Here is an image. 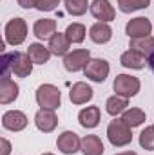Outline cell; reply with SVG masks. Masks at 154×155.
Returning <instances> with one entry per match:
<instances>
[{"instance_id": "21", "label": "cell", "mask_w": 154, "mask_h": 155, "mask_svg": "<svg viewBox=\"0 0 154 155\" xmlns=\"http://www.w3.org/2000/svg\"><path fill=\"white\" fill-rule=\"evenodd\" d=\"M27 54H29V58L33 60L35 65H44V63H47L49 58H51V51H49V47H45L44 43H31V45L27 47Z\"/></svg>"}, {"instance_id": "8", "label": "cell", "mask_w": 154, "mask_h": 155, "mask_svg": "<svg viewBox=\"0 0 154 155\" xmlns=\"http://www.w3.org/2000/svg\"><path fill=\"white\" fill-rule=\"evenodd\" d=\"M125 33L129 40L131 38H143V36H151L152 33V24L149 18L145 16H138V18H132L127 22L125 25Z\"/></svg>"}, {"instance_id": "31", "label": "cell", "mask_w": 154, "mask_h": 155, "mask_svg": "<svg viewBox=\"0 0 154 155\" xmlns=\"http://www.w3.org/2000/svg\"><path fill=\"white\" fill-rule=\"evenodd\" d=\"M0 143H2V155L11 153V144H9V141H7V139H0Z\"/></svg>"}, {"instance_id": "20", "label": "cell", "mask_w": 154, "mask_h": 155, "mask_svg": "<svg viewBox=\"0 0 154 155\" xmlns=\"http://www.w3.org/2000/svg\"><path fill=\"white\" fill-rule=\"evenodd\" d=\"M83 155H103L105 148L103 143L98 135H85L82 139V148H80Z\"/></svg>"}, {"instance_id": "32", "label": "cell", "mask_w": 154, "mask_h": 155, "mask_svg": "<svg viewBox=\"0 0 154 155\" xmlns=\"http://www.w3.org/2000/svg\"><path fill=\"white\" fill-rule=\"evenodd\" d=\"M147 63H149V67L152 69V72H154V52L149 56V58H147Z\"/></svg>"}, {"instance_id": "2", "label": "cell", "mask_w": 154, "mask_h": 155, "mask_svg": "<svg viewBox=\"0 0 154 155\" xmlns=\"http://www.w3.org/2000/svg\"><path fill=\"white\" fill-rule=\"evenodd\" d=\"M131 130H132V128H129V126L121 121V117H120V119L116 117L114 121H111L109 126H107V139H109V143H111L114 148L127 146L129 143H132V132H131Z\"/></svg>"}, {"instance_id": "14", "label": "cell", "mask_w": 154, "mask_h": 155, "mask_svg": "<svg viewBox=\"0 0 154 155\" xmlns=\"http://www.w3.org/2000/svg\"><path fill=\"white\" fill-rule=\"evenodd\" d=\"M18 92H20L18 85H16L9 76H4L0 79V103H2V105L13 103V101L18 97Z\"/></svg>"}, {"instance_id": "25", "label": "cell", "mask_w": 154, "mask_h": 155, "mask_svg": "<svg viewBox=\"0 0 154 155\" xmlns=\"http://www.w3.org/2000/svg\"><path fill=\"white\" fill-rule=\"evenodd\" d=\"M65 36L69 38L71 43H82L85 40V25L83 24H69L67 29H65Z\"/></svg>"}, {"instance_id": "9", "label": "cell", "mask_w": 154, "mask_h": 155, "mask_svg": "<svg viewBox=\"0 0 154 155\" xmlns=\"http://www.w3.org/2000/svg\"><path fill=\"white\" fill-rule=\"evenodd\" d=\"M56 146H58V150H60L62 153L73 155V153H76L78 150L82 148V139L78 137V134L71 132V130H65L64 134L58 135V139H56Z\"/></svg>"}, {"instance_id": "3", "label": "cell", "mask_w": 154, "mask_h": 155, "mask_svg": "<svg viewBox=\"0 0 154 155\" xmlns=\"http://www.w3.org/2000/svg\"><path fill=\"white\" fill-rule=\"evenodd\" d=\"M37 103L40 108H49V110H56L60 107L62 101V92L58 90V87L51 85V83H44L37 88Z\"/></svg>"}, {"instance_id": "19", "label": "cell", "mask_w": 154, "mask_h": 155, "mask_svg": "<svg viewBox=\"0 0 154 155\" xmlns=\"http://www.w3.org/2000/svg\"><path fill=\"white\" fill-rule=\"evenodd\" d=\"M78 123L83 128H96L100 124V108L98 107H87V108L80 110Z\"/></svg>"}, {"instance_id": "17", "label": "cell", "mask_w": 154, "mask_h": 155, "mask_svg": "<svg viewBox=\"0 0 154 155\" xmlns=\"http://www.w3.org/2000/svg\"><path fill=\"white\" fill-rule=\"evenodd\" d=\"M89 36H91V40L94 43H100L102 45V43H107L109 40L113 38V29H111V25L107 22H96V24L91 25Z\"/></svg>"}, {"instance_id": "6", "label": "cell", "mask_w": 154, "mask_h": 155, "mask_svg": "<svg viewBox=\"0 0 154 155\" xmlns=\"http://www.w3.org/2000/svg\"><path fill=\"white\" fill-rule=\"evenodd\" d=\"M109 72H111V67H109V63L105 61V60H102V58H94V60H91L89 63H87V67L83 69V74L87 79H91V81H94V83H103L107 76H109Z\"/></svg>"}, {"instance_id": "13", "label": "cell", "mask_w": 154, "mask_h": 155, "mask_svg": "<svg viewBox=\"0 0 154 155\" xmlns=\"http://www.w3.org/2000/svg\"><path fill=\"white\" fill-rule=\"evenodd\" d=\"M93 96H94V90L87 83H83V81L75 83L71 87V90H69V99H71L73 105H83V103L91 101Z\"/></svg>"}, {"instance_id": "29", "label": "cell", "mask_w": 154, "mask_h": 155, "mask_svg": "<svg viewBox=\"0 0 154 155\" xmlns=\"http://www.w3.org/2000/svg\"><path fill=\"white\" fill-rule=\"evenodd\" d=\"M60 5V0H38L37 9L38 11H54Z\"/></svg>"}, {"instance_id": "5", "label": "cell", "mask_w": 154, "mask_h": 155, "mask_svg": "<svg viewBox=\"0 0 154 155\" xmlns=\"http://www.w3.org/2000/svg\"><path fill=\"white\" fill-rule=\"evenodd\" d=\"M5 41L9 45H20L27 38V24L24 18H11L5 24Z\"/></svg>"}, {"instance_id": "7", "label": "cell", "mask_w": 154, "mask_h": 155, "mask_svg": "<svg viewBox=\"0 0 154 155\" xmlns=\"http://www.w3.org/2000/svg\"><path fill=\"white\" fill-rule=\"evenodd\" d=\"M89 61H91V51L89 49H76V51L69 52L67 56H64V67L69 72H78V71L85 69Z\"/></svg>"}, {"instance_id": "15", "label": "cell", "mask_w": 154, "mask_h": 155, "mask_svg": "<svg viewBox=\"0 0 154 155\" xmlns=\"http://www.w3.org/2000/svg\"><path fill=\"white\" fill-rule=\"evenodd\" d=\"M69 47H71V41L65 36V33H54L49 38V51L53 56H67Z\"/></svg>"}, {"instance_id": "10", "label": "cell", "mask_w": 154, "mask_h": 155, "mask_svg": "<svg viewBox=\"0 0 154 155\" xmlns=\"http://www.w3.org/2000/svg\"><path fill=\"white\" fill-rule=\"evenodd\" d=\"M2 126L9 132H22L27 126V116L20 110H7L2 116Z\"/></svg>"}, {"instance_id": "27", "label": "cell", "mask_w": 154, "mask_h": 155, "mask_svg": "<svg viewBox=\"0 0 154 155\" xmlns=\"http://www.w3.org/2000/svg\"><path fill=\"white\" fill-rule=\"evenodd\" d=\"M151 0H118V7L121 13H132L138 9H147Z\"/></svg>"}, {"instance_id": "33", "label": "cell", "mask_w": 154, "mask_h": 155, "mask_svg": "<svg viewBox=\"0 0 154 155\" xmlns=\"http://www.w3.org/2000/svg\"><path fill=\"white\" fill-rule=\"evenodd\" d=\"M116 155H138L136 152H121V153H116Z\"/></svg>"}, {"instance_id": "11", "label": "cell", "mask_w": 154, "mask_h": 155, "mask_svg": "<svg viewBox=\"0 0 154 155\" xmlns=\"http://www.w3.org/2000/svg\"><path fill=\"white\" fill-rule=\"evenodd\" d=\"M91 15L98 20V22H111L114 20V7L111 5L109 0H93L91 2Z\"/></svg>"}, {"instance_id": "28", "label": "cell", "mask_w": 154, "mask_h": 155, "mask_svg": "<svg viewBox=\"0 0 154 155\" xmlns=\"http://www.w3.org/2000/svg\"><path fill=\"white\" fill-rule=\"evenodd\" d=\"M140 146H142L143 150H149V152L154 150V124L152 126H147V128L140 134Z\"/></svg>"}, {"instance_id": "30", "label": "cell", "mask_w": 154, "mask_h": 155, "mask_svg": "<svg viewBox=\"0 0 154 155\" xmlns=\"http://www.w3.org/2000/svg\"><path fill=\"white\" fill-rule=\"evenodd\" d=\"M16 2H18V5L24 7V9H33V7H37V2H38V0H16Z\"/></svg>"}, {"instance_id": "4", "label": "cell", "mask_w": 154, "mask_h": 155, "mask_svg": "<svg viewBox=\"0 0 154 155\" xmlns=\"http://www.w3.org/2000/svg\"><path fill=\"white\" fill-rule=\"evenodd\" d=\"M113 90L121 97H134L140 92V79L129 74H118L113 81Z\"/></svg>"}, {"instance_id": "34", "label": "cell", "mask_w": 154, "mask_h": 155, "mask_svg": "<svg viewBox=\"0 0 154 155\" xmlns=\"http://www.w3.org/2000/svg\"><path fill=\"white\" fill-rule=\"evenodd\" d=\"M42 155H54V153H42Z\"/></svg>"}, {"instance_id": "16", "label": "cell", "mask_w": 154, "mask_h": 155, "mask_svg": "<svg viewBox=\"0 0 154 155\" xmlns=\"http://www.w3.org/2000/svg\"><path fill=\"white\" fill-rule=\"evenodd\" d=\"M33 33L38 40H49L56 33V20L54 18H40L33 25Z\"/></svg>"}, {"instance_id": "24", "label": "cell", "mask_w": 154, "mask_h": 155, "mask_svg": "<svg viewBox=\"0 0 154 155\" xmlns=\"http://www.w3.org/2000/svg\"><path fill=\"white\" fill-rule=\"evenodd\" d=\"M121 121L129 128H136V126H140V124L145 123V112L142 108H127L121 114Z\"/></svg>"}, {"instance_id": "23", "label": "cell", "mask_w": 154, "mask_h": 155, "mask_svg": "<svg viewBox=\"0 0 154 155\" xmlns=\"http://www.w3.org/2000/svg\"><path fill=\"white\" fill-rule=\"evenodd\" d=\"M127 107H129V99L127 97H121V96H111L107 101H105V110H107V114L109 116H120V114H123L125 110H127Z\"/></svg>"}, {"instance_id": "18", "label": "cell", "mask_w": 154, "mask_h": 155, "mask_svg": "<svg viewBox=\"0 0 154 155\" xmlns=\"http://www.w3.org/2000/svg\"><path fill=\"white\" fill-rule=\"evenodd\" d=\"M129 49L142 54L143 58H149L154 52V36H143V38H131Z\"/></svg>"}, {"instance_id": "22", "label": "cell", "mask_w": 154, "mask_h": 155, "mask_svg": "<svg viewBox=\"0 0 154 155\" xmlns=\"http://www.w3.org/2000/svg\"><path fill=\"white\" fill-rule=\"evenodd\" d=\"M145 61H147V58H143L142 54H138V52H134V51H125L123 54H121V58H120V63L125 67V69H136V71H140V69H143L145 67Z\"/></svg>"}, {"instance_id": "1", "label": "cell", "mask_w": 154, "mask_h": 155, "mask_svg": "<svg viewBox=\"0 0 154 155\" xmlns=\"http://www.w3.org/2000/svg\"><path fill=\"white\" fill-rule=\"evenodd\" d=\"M33 60L29 58V54L26 52H11V54H4L2 56V69H4V72H2V78L4 76H9V72L11 74H15V76L18 78H27L31 72H33Z\"/></svg>"}, {"instance_id": "12", "label": "cell", "mask_w": 154, "mask_h": 155, "mask_svg": "<svg viewBox=\"0 0 154 155\" xmlns=\"http://www.w3.org/2000/svg\"><path fill=\"white\" fill-rule=\"evenodd\" d=\"M35 124L40 132L44 134H49L56 128L58 124V117L54 114V110H49V108H40L35 116Z\"/></svg>"}, {"instance_id": "26", "label": "cell", "mask_w": 154, "mask_h": 155, "mask_svg": "<svg viewBox=\"0 0 154 155\" xmlns=\"http://www.w3.org/2000/svg\"><path fill=\"white\" fill-rule=\"evenodd\" d=\"M65 4V11L73 16H82L87 13V9L91 7V4L87 0H64Z\"/></svg>"}]
</instances>
